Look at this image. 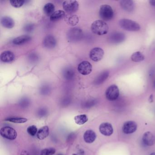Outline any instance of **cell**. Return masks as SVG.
Instances as JSON below:
<instances>
[{"label": "cell", "mask_w": 155, "mask_h": 155, "mask_svg": "<svg viewBox=\"0 0 155 155\" xmlns=\"http://www.w3.org/2000/svg\"><path fill=\"white\" fill-rule=\"evenodd\" d=\"M92 32L99 36L107 34L108 32L109 27L107 24L102 20H97L91 25Z\"/></svg>", "instance_id": "6da1fadb"}, {"label": "cell", "mask_w": 155, "mask_h": 155, "mask_svg": "<svg viewBox=\"0 0 155 155\" xmlns=\"http://www.w3.org/2000/svg\"><path fill=\"white\" fill-rule=\"evenodd\" d=\"M120 27L125 30L130 31H137L140 30L139 24L136 21L127 19H122L119 21Z\"/></svg>", "instance_id": "7a4b0ae2"}, {"label": "cell", "mask_w": 155, "mask_h": 155, "mask_svg": "<svg viewBox=\"0 0 155 155\" xmlns=\"http://www.w3.org/2000/svg\"><path fill=\"white\" fill-rule=\"evenodd\" d=\"M99 15L103 21H108L112 19L114 17V12L109 5H101L100 8Z\"/></svg>", "instance_id": "3957f363"}, {"label": "cell", "mask_w": 155, "mask_h": 155, "mask_svg": "<svg viewBox=\"0 0 155 155\" xmlns=\"http://www.w3.org/2000/svg\"><path fill=\"white\" fill-rule=\"evenodd\" d=\"M62 6L64 11L68 15H71L78 11L79 3L75 0H68L63 2Z\"/></svg>", "instance_id": "277c9868"}, {"label": "cell", "mask_w": 155, "mask_h": 155, "mask_svg": "<svg viewBox=\"0 0 155 155\" xmlns=\"http://www.w3.org/2000/svg\"><path fill=\"white\" fill-rule=\"evenodd\" d=\"M0 134L3 137L7 139L13 140L17 137V132L14 129L10 127H5L2 128Z\"/></svg>", "instance_id": "5b68a950"}, {"label": "cell", "mask_w": 155, "mask_h": 155, "mask_svg": "<svg viewBox=\"0 0 155 155\" xmlns=\"http://www.w3.org/2000/svg\"><path fill=\"white\" fill-rule=\"evenodd\" d=\"M67 36L69 41H77L82 38L83 32L79 28H73L69 31Z\"/></svg>", "instance_id": "8992f818"}, {"label": "cell", "mask_w": 155, "mask_h": 155, "mask_svg": "<svg viewBox=\"0 0 155 155\" xmlns=\"http://www.w3.org/2000/svg\"><path fill=\"white\" fill-rule=\"evenodd\" d=\"M119 89L116 85L110 86L106 91V96L107 99L110 101L116 100L119 96Z\"/></svg>", "instance_id": "52a82bcc"}, {"label": "cell", "mask_w": 155, "mask_h": 155, "mask_svg": "<svg viewBox=\"0 0 155 155\" xmlns=\"http://www.w3.org/2000/svg\"><path fill=\"white\" fill-rule=\"evenodd\" d=\"M78 69L80 74L86 76L92 72V66L89 61H83L79 64Z\"/></svg>", "instance_id": "ba28073f"}, {"label": "cell", "mask_w": 155, "mask_h": 155, "mask_svg": "<svg viewBox=\"0 0 155 155\" xmlns=\"http://www.w3.org/2000/svg\"><path fill=\"white\" fill-rule=\"evenodd\" d=\"M104 55V51L100 48H94L90 52L91 59L95 62H97L101 60L103 58Z\"/></svg>", "instance_id": "9c48e42d"}, {"label": "cell", "mask_w": 155, "mask_h": 155, "mask_svg": "<svg viewBox=\"0 0 155 155\" xmlns=\"http://www.w3.org/2000/svg\"><path fill=\"white\" fill-rule=\"evenodd\" d=\"M126 39V36L121 32H115L111 33L108 38V41L112 44H119L124 41Z\"/></svg>", "instance_id": "30bf717a"}, {"label": "cell", "mask_w": 155, "mask_h": 155, "mask_svg": "<svg viewBox=\"0 0 155 155\" xmlns=\"http://www.w3.org/2000/svg\"><path fill=\"white\" fill-rule=\"evenodd\" d=\"M137 129V124L133 121H128L125 122L122 127V130L125 134H131Z\"/></svg>", "instance_id": "8fae6325"}, {"label": "cell", "mask_w": 155, "mask_h": 155, "mask_svg": "<svg viewBox=\"0 0 155 155\" xmlns=\"http://www.w3.org/2000/svg\"><path fill=\"white\" fill-rule=\"evenodd\" d=\"M43 44L44 47L47 48H53L57 45V40L54 36L48 35L44 38L43 41Z\"/></svg>", "instance_id": "7c38bea8"}, {"label": "cell", "mask_w": 155, "mask_h": 155, "mask_svg": "<svg viewBox=\"0 0 155 155\" xmlns=\"http://www.w3.org/2000/svg\"><path fill=\"white\" fill-rule=\"evenodd\" d=\"M99 130L102 135L106 136H110L113 133V131L112 125L107 122H105L101 124Z\"/></svg>", "instance_id": "4fadbf2b"}, {"label": "cell", "mask_w": 155, "mask_h": 155, "mask_svg": "<svg viewBox=\"0 0 155 155\" xmlns=\"http://www.w3.org/2000/svg\"><path fill=\"white\" fill-rule=\"evenodd\" d=\"M120 5L121 8L127 12H132L135 8V3L131 0H121Z\"/></svg>", "instance_id": "5bb4252c"}, {"label": "cell", "mask_w": 155, "mask_h": 155, "mask_svg": "<svg viewBox=\"0 0 155 155\" xmlns=\"http://www.w3.org/2000/svg\"><path fill=\"white\" fill-rule=\"evenodd\" d=\"M142 140L145 145L151 146L155 143V137L151 132L147 131L143 135Z\"/></svg>", "instance_id": "9a60e30c"}, {"label": "cell", "mask_w": 155, "mask_h": 155, "mask_svg": "<svg viewBox=\"0 0 155 155\" xmlns=\"http://www.w3.org/2000/svg\"><path fill=\"white\" fill-rule=\"evenodd\" d=\"M15 59L14 53L10 51H6L1 55V60L5 63H8L13 61Z\"/></svg>", "instance_id": "2e32d148"}, {"label": "cell", "mask_w": 155, "mask_h": 155, "mask_svg": "<svg viewBox=\"0 0 155 155\" xmlns=\"http://www.w3.org/2000/svg\"><path fill=\"white\" fill-rule=\"evenodd\" d=\"M97 136L96 133L91 130H88L84 133L83 138L86 143H92L96 140Z\"/></svg>", "instance_id": "e0dca14e"}, {"label": "cell", "mask_w": 155, "mask_h": 155, "mask_svg": "<svg viewBox=\"0 0 155 155\" xmlns=\"http://www.w3.org/2000/svg\"><path fill=\"white\" fill-rule=\"evenodd\" d=\"M109 74L110 72L109 71L106 70L102 71L94 81V84L99 85L103 83L108 78Z\"/></svg>", "instance_id": "ac0fdd59"}, {"label": "cell", "mask_w": 155, "mask_h": 155, "mask_svg": "<svg viewBox=\"0 0 155 155\" xmlns=\"http://www.w3.org/2000/svg\"><path fill=\"white\" fill-rule=\"evenodd\" d=\"M31 38L28 35H22L17 37L13 39L12 42L16 45H21L31 40Z\"/></svg>", "instance_id": "d6986e66"}, {"label": "cell", "mask_w": 155, "mask_h": 155, "mask_svg": "<svg viewBox=\"0 0 155 155\" xmlns=\"http://www.w3.org/2000/svg\"><path fill=\"white\" fill-rule=\"evenodd\" d=\"M1 22L2 26L7 28H12L15 26V22L10 17H3L1 20Z\"/></svg>", "instance_id": "ffe728a7"}, {"label": "cell", "mask_w": 155, "mask_h": 155, "mask_svg": "<svg viewBox=\"0 0 155 155\" xmlns=\"http://www.w3.org/2000/svg\"><path fill=\"white\" fill-rule=\"evenodd\" d=\"M62 75L65 79L68 81L71 80L75 77V71L72 68L68 67L63 70Z\"/></svg>", "instance_id": "44dd1931"}, {"label": "cell", "mask_w": 155, "mask_h": 155, "mask_svg": "<svg viewBox=\"0 0 155 155\" xmlns=\"http://www.w3.org/2000/svg\"><path fill=\"white\" fill-rule=\"evenodd\" d=\"M65 21L70 26H76L79 22L78 17L76 15H68L65 16Z\"/></svg>", "instance_id": "7402d4cb"}, {"label": "cell", "mask_w": 155, "mask_h": 155, "mask_svg": "<svg viewBox=\"0 0 155 155\" xmlns=\"http://www.w3.org/2000/svg\"><path fill=\"white\" fill-rule=\"evenodd\" d=\"M49 128L48 126H44L41 128L37 134V137L39 140H43L48 136Z\"/></svg>", "instance_id": "603a6c76"}, {"label": "cell", "mask_w": 155, "mask_h": 155, "mask_svg": "<svg viewBox=\"0 0 155 155\" xmlns=\"http://www.w3.org/2000/svg\"><path fill=\"white\" fill-rule=\"evenodd\" d=\"M65 12L63 11H57L51 16L50 20L52 21H58L65 18Z\"/></svg>", "instance_id": "cb8c5ba5"}, {"label": "cell", "mask_w": 155, "mask_h": 155, "mask_svg": "<svg viewBox=\"0 0 155 155\" xmlns=\"http://www.w3.org/2000/svg\"><path fill=\"white\" fill-rule=\"evenodd\" d=\"M55 7L52 3H48L44 6L43 10L45 14L50 17L55 12Z\"/></svg>", "instance_id": "d4e9b609"}, {"label": "cell", "mask_w": 155, "mask_h": 155, "mask_svg": "<svg viewBox=\"0 0 155 155\" xmlns=\"http://www.w3.org/2000/svg\"><path fill=\"white\" fill-rule=\"evenodd\" d=\"M131 59L135 62H140L145 59V56L140 51L134 52L131 56Z\"/></svg>", "instance_id": "484cf974"}, {"label": "cell", "mask_w": 155, "mask_h": 155, "mask_svg": "<svg viewBox=\"0 0 155 155\" xmlns=\"http://www.w3.org/2000/svg\"><path fill=\"white\" fill-rule=\"evenodd\" d=\"M75 122L78 125H81L85 124L88 120L87 115L85 114L78 115L74 117Z\"/></svg>", "instance_id": "4316f807"}, {"label": "cell", "mask_w": 155, "mask_h": 155, "mask_svg": "<svg viewBox=\"0 0 155 155\" xmlns=\"http://www.w3.org/2000/svg\"><path fill=\"white\" fill-rule=\"evenodd\" d=\"M5 120L10 121L12 123H24L28 121V119L22 117H10L6 119Z\"/></svg>", "instance_id": "83f0119b"}, {"label": "cell", "mask_w": 155, "mask_h": 155, "mask_svg": "<svg viewBox=\"0 0 155 155\" xmlns=\"http://www.w3.org/2000/svg\"><path fill=\"white\" fill-rule=\"evenodd\" d=\"M11 4L15 8H19L22 7L25 2L24 0H11L10 1Z\"/></svg>", "instance_id": "f1b7e54d"}, {"label": "cell", "mask_w": 155, "mask_h": 155, "mask_svg": "<svg viewBox=\"0 0 155 155\" xmlns=\"http://www.w3.org/2000/svg\"><path fill=\"white\" fill-rule=\"evenodd\" d=\"M56 152V150L53 148L44 149L41 152L40 155H53Z\"/></svg>", "instance_id": "f546056e"}, {"label": "cell", "mask_w": 155, "mask_h": 155, "mask_svg": "<svg viewBox=\"0 0 155 155\" xmlns=\"http://www.w3.org/2000/svg\"><path fill=\"white\" fill-rule=\"evenodd\" d=\"M28 133L31 136H34L38 133V129L34 125L30 126L27 129Z\"/></svg>", "instance_id": "4dcf8cb0"}, {"label": "cell", "mask_w": 155, "mask_h": 155, "mask_svg": "<svg viewBox=\"0 0 155 155\" xmlns=\"http://www.w3.org/2000/svg\"><path fill=\"white\" fill-rule=\"evenodd\" d=\"M96 103V100H90L88 101L87 102L84 103V107L86 108L94 106Z\"/></svg>", "instance_id": "1f68e13d"}, {"label": "cell", "mask_w": 155, "mask_h": 155, "mask_svg": "<svg viewBox=\"0 0 155 155\" xmlns=\"http://www.w3.org/2000/svg\"><path fill=\"white\" fill-rule=\"evenodd\" d=\"M34 29V26L32 24H28L24 27V29L27 32H31Z\"/></svg>", "instance_id": "d6a6232c"}, {"label": "cell", "mask_w": 155, "mask_h": 155, "mask_svg": "<svg viewBox=\"0 0 155 155\" xmlns=\"http://www.w3.org/2000/svg\"><path fill=\"white\" fill-rule=\"evenodd\" d=\"M50 90V88L48 85H43V87H41V91L43 94H48Z\"/></svg>", "instance_id": "836d02e7"}, {"label": "cell", "mask_w": 155, "mask_h": 155, "mask_svg": "<svg viewBox=\"0 0 155 155\" xmlns=\"http://www.w3.org/2000/svg\"><path fill=\"white\" fill-rule=\"evenodd\" d=\"M29 59L31 61V62H35V61H37L38 59V55L35 53H32L30 54V56H29Z\"/></svg>", "instance_id": "e575fe53"}, {"label": "cell", "mask_w": 155, "mask_h": 155, "mask_svg": "<svg viewBox=\"0 0 155 155\" xmlns=\"http://www.w3.org/2000/svg\"><path fill=\"white\" fill-rule=\"evenodd\" d=\"M29 104V101L27 99H24L22 100L21 101V104L22 106H26V105H28Z\"/></svg>", "instance_id": "d590c367"}, {"label": "cell", "mask_w": 155, "mask_h": 155, "mask_svg": "<svg viewBox=\"0 0 155 155\" xmlns=\"http://www.w3.org/2000/svg\"><path fill=\"white\" fill-rule=\"evenodd\" d=\"M39 115H40V116H41V115L43 116V115H44L45 114H46V113H47V111H46V110H45L44 109H41V110L39 111Z\"/></svg>", "instance_id": "8d00e7d4"}, {"label": "cell", "mask_w": 155, "mask_h": 155, "mask_svg": "<svg viewBox=\"0 0 155 155\" xmlns=\"http://www.w3.org/2000/svg\"><path fill=\"white\" fill-rule=\"evenodd\" d=\"M21 155H29L28 152L27 150H22L21 153Z\"/></svg>", "instance_id": "74e56055"}, {"label": "cell", "mask_w": 155, "mask_h": 155, "mask_svg": "<svg viewBox=\"0 0 155 155\" xmlns=\"http://www.w3.org/2000/svg\"><path fill=\"white\" fill-rule=\"evenodd\" d=\"M149 2L151 6L155 7V0H150V1Z\"/></svg>", "instance_id": "f35d334b"}, {"label": "cell", "mask_w": 155, "mask_h": 155, "mask_svg": "<svg viewBox=\"0 0 155 155\" xmlns=\"http://www.w3.org/2000/svg\"><path fill=\"white\" fill-rule=\"evenodd\" d=\"M149 100L150 102H152V101H153V95H150Z\"/></svg>", "instance_id": "ab89813d"}, {"label": "cell", "mask_w": 155, "mask_h": 155, "mask_svg": "<svg viewBox=\"0 0 155 155\" xmlns=\"http://www.w3.org/2000/svg\"><path fill=\"white\" fill-rule=\"evenodd\" d=\"M150 155H155V153L154 152V153H151V154H150Z\"/></svg>", "instance_id": "60d3db41"}, {"label": "cell", "mask_w": 155, "mask_h": 155, "mask_svg": "<svg viewBox=\"0 0 155 155\" xmlns=\"http://www.w3.org/2000/svg\"><path fill=\"white\" fill-rule=\"evenodd\" d=\"M154 87H155V81H154Z\"/></svg>", "instance_id": "b9f144b4"}, {"label": "cell", "mask_w": 155, "mask_h": 155, "mask_svg": "<svg viewBox=\"0 0 155 155\" xmlns=\"http://www.w3.org/2000/svg\"><path fill=\"white\" fill-rule=\"evenodd\" d=\"M77 155V154H72V155Z\"/></svg>", "instance_id": "7bdbcfd3"}, {"label": "cell", "mask_w": 155, "mask_h": 155, "mask_svg": "<svg viewBox=\"0 0 155 155\" xmlns=\"http://www.w3.org/2000/svg\"><path fill=\"white\" fill-rule=\"evenodd\" d=\"M58 155H62V154H58Z\"/></svg>", "instance_id": "ee69618b"}]
</instances>
